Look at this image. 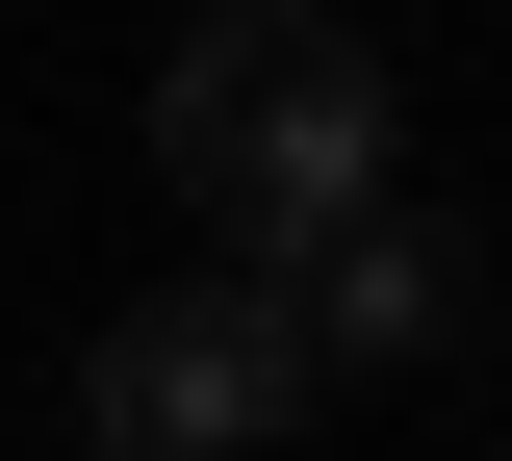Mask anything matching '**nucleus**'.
Wrapping results in <instances>:
<instances>
[{
	"instance_id": "1",
	"label": "nucleus",
	"mask_w": 512,
	"mask_h": 461,
	"mask_svg": "<svg viewBox=\"0 0 512 461\" xmlns=\"http://www.w3.org/2000/svg\"><path fill=\"white\" fill-rule=\"evenodd\" d=\"M154 180L205 205V257L231 282H308L384 180H410V103L333 0H205L180 52H154Z\"/></svg>"
},
{
	"instance_id": "2",
	"label": "nucleus",
	"mask_w": 512,
	"mask_h": 461,
	"mask_svg": "<svg viewBox=\"0 0 512 461\" xmlns=\"http://www.w3.org/2000/svg\"><path fill=\"white\" fill-rule=\"evenodd\" d=\"M77 410H103V461H256V436H308V410H333V359H308L282 282L205 257V282H154V308H103Z\"/></svg>"
},
{
	"instance_id": "3",
	"label": "nucleus",
	"mask_w": 512,
	"mask_h": 461,
	"mask_svg": "<svg viewBox=\"0 0 512 461\" xmlns=\"http://www.w3.org/2000/svg\"><path fill=\"white\" fill-rule=\"evenodd\" d=\"M282 308H308V359H436V333L487 308V257H461V205H410V180H384L359 231L282 282Z\"/></svg>"
}]
</instances>
